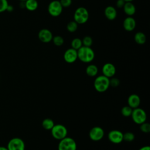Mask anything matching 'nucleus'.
Listing matches in <instances>:
<instances>
[{"instance_id": "obj_28", "label": "nucleus", "mask_w": 150, "mask_h": 150, "mask_svg": "<svg viewBox=\"0 0 150 150\" xmlns=\"http://www.w3.org/2000/svg\"><path fill=\"white\" fill-rule=\"evenodd\" d=\"M81 40H82L83 46H84L90 47L93 44V39L89 36H84Z\"/></svg>"}, {"instance_id": "obj_18", "label": "nucleus", "mask_w": 150, "mask_h": 150, "mask_svg": "<svg viewBox=\"0 0 150 150\" xmlns=\"http://www.w3.org/2000/svg\"><path fill=\"white\" fill-rule=\"evenodd\" d=\"M98 72V67L96 65L90 64L88 65L86 69V73L87 76L90 77H95L97 76Z\"/></svg>"}, {"instance_id": "obj_17", "label": "nucleus", "mask_w": 150, "mask_h": 150, "mask_svg": "<svg viewBox=\"0 0 150 150\" xmlns=\"http://www.w3.org/2000/svg\"><path fill=\"white\" fill-rule=\"evenodd\" d=\"M123 9L128 16H132L136 12V7L132 2H126L123 6Z\"/></svg>"}, {"instance_id": "obj_14", "label": "nucleus", "mask_w": 150, "mask_h": 150, "mask_svg": "<svg viewBox=\"0 0 150 150\" xmlns=\"http://www.w3.org/2000/svg\"><path fill=\"white\" fill-rule=\"evenodd\" d=\"M122 25L126 31L131 32L134 30L136 27V21L133 17L128 16L124 19Z\"/></svg>"}, {"instance_id": "obj_16", "label": "nucleus", "mask_w": 150, "mask_h": 150, "mask_svg": "<svg viewBox=\"0 0 150 150\" xmlns=\"http://www.w3.org/2000/svg\"><path fill=\"white\" fill-rule=\"evenodd\" d=\"M104 15L107 19L110 21H113L117 17V12L114 6H108L104 9Z\"/></svg>"}, {"instance_id": "obj_30", "label": "nucleus", "mask_w": 150, "mask_h": 150, "mask_svg": "<svg viewBox=\"0 0 150 150\" xmlns=\"http://www.w3.org/2000/svg\"><path fill=\"white\" fill-rule=\"evenodd\" d=\"M8 5V0H0V13L6 11Z\"/></svg>"}, {"instance_id": "obj_21", "label": "nucleus", "mask_w": 150, "mask_h": 150, "mask_svg": "<svg viewBox=\"0 0 150 150\" xmlns=\"http://www.w3.org/2000/svg\"><path fill=\"white\" fill-rule=\"evenodd\" d=\"M54 125V122L51 118H45L42 122V126L46 130H51Z\"/></svg>"}, {"instance_id": "obj_35", "label": "nucleus", "mask_w": 150, "mask_h": 150, "mask_svg": "<svg viewBox=\"0 0 150 150\" xmlns=\"http://www.w3.org/2000/svg\"><path fill=\"white\" fill-rule=\"evenodd\" d=\"M0 150H8L7 147L4 146H0Z\"/></svg>"}, {"instance_id": "obj_12", "label": "nucleus", "mask_w": 150, "mask_h": 150, "mask_svg": "<svg viewBox=\"0 0 150 150\" xmlns=\"http://www.w3.org/2000/svg\"><path fill=\"white\" fill-rule=\"evenodd\" d=\"M101 71L103 76L110 79L114 76L116 73V68L112 63H106L103 66Z\"/></svg>"}, {"instance_id": "obj_31", "label": "nucleus", "mask_w": 150, "mask_h": 150, "mask_svg": "<svg viewBox=\"0 0 150 150\" xmlns=\"http://www.w3.org/2000/svg\"><path fill=\"white\" fill-rule=\"evenodd\" d=\"M59 1L63 8L69 7L72 3V0H60Z\"/></svg>"}, {"instance_id": "obj_2", "label": "nucleus", "mask_w": 150, "mask_h": 150, "mask_svg": "<svg viewBox=\"0 0 150 150\" xmlns=\"http://www.w3.org/2000/svg\"><path fill=\"white\" fill-rule=\"evenodd\" d=\"M109 87V78L103 75L97 76L94 81V87L98 93H104L106 91Z\"/></svg>"}, {"instance_id": "obj_8", "label": "nucleus", "mask_w": 150, "mask_h": 150, "mask_svg": "<svg viewBox=\"0 0 150 150\" xmlns=\"http://www.w3.org/2000/svg\"><path fill=\"white\" fill-rule=\"evenodd\" d=\"M6 147L8 150H25V144L22 139L15 137L9 141Z\"/></svg>"}, {"instance_id": "obj_33", "label": "nucleus", "mask_w": 150, "mask_h": 150, "mask_svg": "<svg viewBox=\"0 0 150 150\" xmlns=\"http://www.w3.org/2000/svg\"><path fill=\"white\" fill-rule=\"evenodd\" d=\"M138 150H150V146L149 145L144 146L140 148Z\"/></svg>"}, {"instance_id": "obj_7", "label": "nucleus", "mask_w": 150, "mask_h": 150, "mask_svg": "<svg viewBox=\"0 0 150 150\" xmlns=\"http://www.w3.org/2000/svg\"><path fill=\"white\" fill-rule=\"evenodd\" d=\"M47 11L49 15L53 17H57L61 15L63 11V6L59 1H51L47 6Z\"/></svg>"}, {"instance_id": "obj_15", "label": "nucleus", "mask_w": 150, "mask_h": 150, "mask_svg": "<svg viewBox=\"0 0 150 150\" xmlns=\"http://www.w3.org/2000/svg\"><path fill=\"white\" fill-rule=\"evenodd\" d=\"M128 105L132 109L139 107L141 104V98L139 96L136 94H131L127 100Z\"/></svg>"}, {"instance_id": "obj_4", "label": "nucleus", "mask_w": 150, "mask_h": 150, "mask_svg": "<svg viewBox=\"0 0 150 150\" xmlns=\"http://www.w3.org/2000/svg\"><path fill=\"white\" fill-rule=\"evenodd\" d=\"M50 131L52 137L54 139L59 141L66 137L68 132L67 128L64 125L60 124H54Z\"/></svg>"}, {"instance_id": "obj_29", "label": "nucleus", "mask_w": 150, "mask_h": 150, "mask_svg": "<svg viewBox=\"0 0 150 150\" xmlns=\"http://www.w3.org/2000/svg\"><path fill=\"white\" fill-rule=\"evenodd\" d=\"M109 82H110V86H111L112 87H117L120 85V80L118 78L112 77L109 79Z\"/></svg>"}, {"instance_id": "obj_24", "label": "nucleus", "mask_w": 150, "mask_h": 150, "mask_svg": "<svg viewBox=\"0 0 150 150\" xmlns=\"http://www.w3.org/2000/svg\"><path fill=\"white\" fill-rule=\"evenodd\" d=\"M77 28H78V24L74 21L69 22L66 26L67 30L70 33H73L76 31L77 29Z\"/></svg>"}, {"instance_id": "obj_27", "label": "nucleus", "mask_w": 150, "mask_h": 150, "mask_svg": "<svg viewBox=\"0 0 150 150\" xmlns=\"http://www.w3.org/2000/svg\"><path fill=\"white\" fill-rule=\"evenodd\" d=\"M139 129L142 132L148 134L150 132V124L145 121L140 124Z\"/></svg>"}, {"instance_id": "obj_19", "label": "nucleus", "mask_w": 150, "mask_h": 150, "mask_svg": "<svg viewBox=\"0 0 150 150\" xmlns=\"http://www.w3.org/2000/svg\"><path fill=\"white\" fill-rule=\"evenodd\" d=\"M25 7L29 11H34L38 8L37 0H26L25 2Z\"/></svg>"}, {"instance_id": "obj_36", "label": "nucleus", "mask_w": 150, "mask_h": 150, "mask_svg": "<svg viewBox=\"0 0 150 150\" xmlns=\"http://www.w3.org/2000/svg\"><path fill=\"white\" fill-rule=\"evenodd\" d=\"M124 1L126 2H132L134 0H124Z\"/></svg>"}, {"instance_id": "obj_1", "label": "nucleus", "mask_w": 150, "mask_h": 150, "mask_svg": "<svg viewBox=\"0 0 150 150\" xmlns=\"http://www.w3.org/2000/svg\"><path fill=\"white\" fill-rule=\"evenodd\" d=\"M77 51L78 59L83 63H90L95 57L94 52L90 47L82 46Z\"/></svg>"}, {"instance_id": "obj_9", "label": "nucleus", "mask_w": 150, "mask_h": 150, "mask_svg": "<svg viewBox=\"0 0 150 150\" xmlns=\"http://www.w3.org/2000/svg\"><path fill=\"white\" fill-rule=\"evenodd\" d=\"M88 135L92 141H99L103 138L104 135V131L101 127L96 126L90 129Z\"/></svg>"}, {"instance_id": "obj_32", "label": "nucleus", "mask_w": 150, "mask_h": 150, "mask_svg": "<svg viewBox=\"0 0 150 150\" xmlns=\"http://www.w3.org/2000/svg\"><path fill=\"white\" fill-rule=\"evenodd\" d=\"M125 3V2L124 0H117V1L116 2V6L118 8H123Z\"/></svg>"}, {"instance_id": "obj_25", "label": "nucleus", "mask_w": 150, "mask_h": 150, "mask_svg": "<svg viewBox=\"0 0 150 150\" xmlns=\"http://www.w3.org/2000/svg\"><path fill=\"white\" fill-rule=\"evenodd\" d=\"M52 41L54 45L57 46H60L64 43V39L63 37L59 35L53 36L52 39Z\"/></svg>"}, {"instance_id": "obj_10", "label": "nucleus", "mask_w": 150, "mask_h": 150, "mask_svg": "<svg viewBox=\"0 0 150 150\" xmlns=\"http://www.w3.org/2000/svg\"><path fill=\"white\" fill-rule=\"evenodd\" d=\"M108 138L111 143L120 144L123 141V133L117 129L111 130L108 134Z\"/></svg>"}, {"instance_id": "obj_13", "label": "nucleus", "mask_w": 150, "mask_h": 150, "mask_svg": "<svg viewBox=\"0 0 150 150\" xmlns=\"http://www.w3.org/2000/svg\"><path fill=\"white\" fill-rule=\"evenodd\" d=\"M38 36L39 39L42 42L45 43L50 42L52 40V39L53 37L52 32L50 30L46 28L40 30Z\"/></svg>"}, {"instance_id": "obj_20", "label": "nucleus", "mask_w": 150, "mask_h": 150, "mask_svg": "<svg viewBox=\"0 0 150 150\" xmlns=\"http://www.w3.org/2000/svg\"><path fill=\"white\" fill-rule=\"evenodd\" d=\"M134 40L138 45H143L146 42V37L144 33L138 32L134 35Z\"/></svg>"}, {"instance_id": "obj_26", "label": "nucleus", "mask_w": 150, "mask_h": 150, "mask_svg": "<svg viewBox=\"0 0 150 150\" xmlns=\"http://www.w3.org/2000/svg\"><path fill=\"white\" fill-rule=\"evenodd\" d=\"M135 139V135L131 132H127L123 134V141L132 142Z\"/></svg>"}, {"instance_id": "obj_6", "label": "nucleus", "mask_w": 150, "mask_h": 150, "mask_svg": "<svg viewBox=\"0 0 150 150\" xmlns=\"http://www.w3.org/2000/svg\"><path fill=\"white\" fill-rule=\"evenodd\" d=\"M132 121L137 124L140 125L146 120L147 115L144 110L139 107L134 108L131 115Z\"/></svg>"}, {"instance_id": "obj_5", "label": "nucleus", "mask_w": 150, "mask_h": 150, "mask_svg": "<svg viewBox=\"0 0 150 150\" xmlns=\"http://www.w3.org/2000/svg\"><path fill=\"white\" fill-rule=\"evenodd\" d=\"M77 144L75 140L66 137L59 141L58 144V150H76Z\"/></svg>"}, {"instance_id": "obj_37", "label": "nucleus", "mask_w": 150, "mask_h": 150, "mask_svg": "<svg viewBox=\"0 0 150 150\" xmlns=\"http://www.w3.org/2000/svg\"><path fill=\"white\" fill-rule=\"evenodd\" d=\"M19 1H20L21 2H25L26 0H19Z\"/></svg>"}, {"instance_id": "obj_3", "label": "nucleus", "mask_w": 150, "mask_h": 150, "mask_svg": "<svg viewBox=\"0 0 150 150\" xmlns=\"http://www.w3.org/2000/svg\"><path fill=\"white\" fill-rule=\"evenodd\" d=\"M74 21L80 25L86 23L89 18V13L88 10L83 6L77 8L73 15Z\"/></svg>"}, {"instance_id": "obj_23", "label": "nucleus", "mask_w": 150, "mask_h": 150, "mask_svg": "<svg viewBox=\"0 0 150 150\" xmlns=\"http://www.w3.org/2000/svg\"><path fill=\"white\" fill-rule=\"evenodd\" d=\"M132 110L133 109L132 108H131L129 106L125 105V106H124L121 108V113L122 116H124L125 117H131Z\"/></svg>"}, {"instance_id": "obj_22", "label": "nucleus", "mask_w": 150, "mask_h": 150, "mask_svg": "<svg viewBox=\"0 0 150 150\" xmlns=\"http://www.w3.org/2000/svg\"><path fill=\"white\" fill-rule=\"evenodd\" d=\"M82 46H83L82 40L80 38H74L71 42V48H73L76 50L79 49Z\"/></svg>"}, {"instance_id": "obj_11", "label": "nucleus", "mask_w": 150, "mask_h": 150, "mask_svg": "<svg viewBox=\"0 0 150 150\" xmlns=\"http://www.w3.org/2000/svg\"><path fill=\"white\" fill-rule=\"evenodd\" d=\"M63 59L67 63H73L75 62L77 57V51L73 48L67 49L64 53Z\"/></svg>"}, {"instance_id": "obj_34", "label": "nucleus", "mask_w": 150, "mask_h": 150, "mask_svg": "<svg viewBox=\"0 0 150 150\" xmlns=\"http://www.w3.org/2000/svg\"><path fill=\"white\" fill-rule=\"evenodd\" d=\"M13 9V7L10 5H8V7H7V9H6V11H9V12H11L12 11Z\"/></svg>"}]
</instances>
